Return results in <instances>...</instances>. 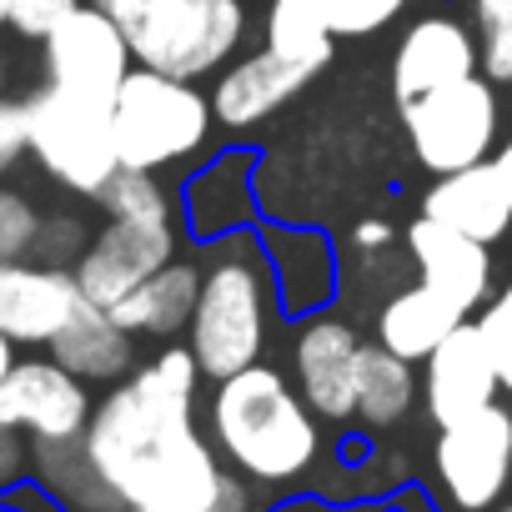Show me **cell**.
<instances>
[{
  "label": "cell",
  "mask_w": 512,
  "mask_h": 512,
  "mask_svg": "<svg viewBox=\"0 0 512 512\" xmlns=\"http://www.w3.org/2000/svg\"><path fill=\"white\" fill-rule=\"evenodd\" d=\"M201 367L186 347H166L96 402L86 457L121 507L146 512H256L241 472L221 462L196 427Z\"/></svg>",
  "instance_id": "cell-1"
},
{
  "label": "cell",
  "mask_w": 512,
  "mask_h": 512,
  "mask_svg": "<svg viewBox=\"0 0 512 512\" xmlns=\"http://www.w3.org/2000/svg\"><path fill=\"white\" fill-rule=\"evenodd\" d=\"M206 427L221 462L262 487H287L307 477L322 457L317 412L267 362L216 382L206 402Z\"/></svg>",
  "instance_id": "cell-2"
},
{
  "label": "cell",
  "mask_w": 512,
  "mask_h": 512,
  "mask_svg": "<svg viewBox=\"0 0 512 512\" xmlns=\"http://www.w3.org/2000/svg\"><path fill=\"white\" fill-rule=\"evenodd\" d=\"M272 327V277L246 236H226L201 262V292L191 307V357L201 377L221 382L262 362Z\"/></svg>",
  "instance_id": "cell-3"
},
{
  "label": "cell",
  "mask_w": 512,
  "mask_h": 512,
  "mask_svg": "<svg viewBox=\"0 0 512 512\" xmlns=\"http://www.w3.org/2000/svg\"><path fill=\"white\" fill-rule=\"evenodd\" d=\"M131 56L171 81H201L246 36V0H101Z\"/></svg>",
  "instance_id": "cell-4"
},
{
  "label": "cell",
  "mask_w": 512,
  "mask_h": 512,
  "mask_svg": "<svg viewBox=\"0 0 512 512\" xmlns=\"http://www.w3.org/2000/svg\"><path fill=\"white\" fill-rule=\"evenodd\" d=\"M211 121V101L191 81H171L146 66L131 71L111 101L116 156L131 171H161L171 161H186L191 151H201Z\"/></svg>",
  "instance_id": "cell-5"
},
{
  "label": "cell",
  "mask_w": 512,
  "mask_h": 512,
  "mask_svg": "<svg viewBox=\"0 0 512 512\" xmlns=\"http://www.w3.org/2000/svg\"><path fill=\"white\" fill-rule=\"evenodd\" d=\"M26 141L31 156L51 181H61L76 196H91L121 171L116 131H111V101L76 96L61 86H41L26 101Z\"/></svg>",
  "instance_id": "cell-6"
},
{
  "label": "cell",
  "mask_w": 512,
  "mask_h": 512,
  "mask_svg": "<svg viewBox=\"0 0 512 512\" xmlns=\"http://www.w3.org/2000/svg\"><path fill=\"white\" fill-rule=\"evenodd\" d=\"M402 126H407L417 166H427L432 176H452L477 161H492L497 126H502L497 86L482 76H467L457 86L417 96L402 106Z\"/></svg>",
  "instance_id": "cell-7"
},
{
  "label": "cell",
  "mask_w": 512,
  "mask_h": 512,
  "mask_svg": "<svg viewBox=\"0 0 512 512\" xmlns=\"http://www.w3.org/2000/svg\"><path fill=\"white\" fill-rule=\"evenodd\" d=\"M437 487L457 512H487L512 477V412L507 407H482L467 422L442 427L432 447Z\"/></svg>",
  "instance_id": "cell-8"
},
{
  "label": "cell",
  "mask_w": 512,
  "mask_h": 512,
  "mask_svg": "<svg viewBox=\"0 0 512 512\" xmlns=\"http://www.w3.org/2000/svg\"><path fill=\"white\" fill-rule=\"evenodd\" d=\"M131 46L121 36V26L101 11L86 6L71 11L46 41H41V66H46V86L76 91V96H96V101H116L121 81L131 76Z\"/></svg>",
  "instance_id": "cell-9"
},
{
  "label": "cell",
  "mask_w": 512,
  "mask_h": 512,
  "mask_svg": "<svg viewBox=\"0 0 512 512\" xmlns=\"http://www.w3.org/2000/svg\"><path fill=\"white\" fill-rule=\"evenodd\" d=\"M176 262V226L171 221H106L101 236L81 251L71 267L81 297L101 312L121 307L146 277Z\"/></svg>",
  "instance_id": "cell-10"
},
{
  "label": "cell",
  "mask_w": 512,
  "mask_h": 512,
  "mask_svg": "<svg viewBox=\"0 0 512 512\" xmlns=\"http://www.w3.org/2000/svg\"><path fill=\"white\" fill-rule=\"evenodd\" d=\"M91 392L61 362H16L0 377V422L31 442H76L91 422Z\"/></svg>",
  "instance_id": "cell-11"
},
{
  "label": "cell",
  "mask_w": 512,
  "mask_h": 512,
  "mask_svg": "<svg viewBox=\"0 0 512 512\" xmlns=\"http://www.w3.org/2000/svg\"><path fill=\"white\" fill-rule=\"evenodd\" d=\"M362 347L367 342L337 317L302 322L297 347H292V372H297L302 402L317 417H327V422L357 417V362H362Z\"/></svg>",
  "instance_id": "cell-12"
},
{
  "label": "cell",
  "mask_w": 512,
  "mask_h": 512,
  "mask_svg": "<svg viewBox=\"0 0 512 512\" xmlns=\"http://www.w3.org/2000/svg\"><path fill=\"white\" fill-rule=\"evenodd\" d=\"M81 287L66 267H41L31 256L0 262V332L16 347H51V337L81 312Z\"/></svg>",
  "instance_id": "cell-13"
},
{
  "label": "cell",
  "mask_w": 512,
  "mask_h": 512,
  "mask_svg": "<svg viewBox=\"0 0 512 512\" xmlns=\"http://www.w3.org/2000/svg\"><path fill=\"white\" fill-rule=\"evenodd\" d=\"M502 392V377H497V362L477 332V322H462L432 357H427V372H422V407L437 427H452V422H467L477 417L482 407H492Z\"/></svg>",
  "instance_id": "cell-14"
},
{
  "label": "cell",
  "mask_w": 512,
  "mask_h": 512,
  "mask_svg": "<svg viewBox=\"0 0 512 512\" xmlns=\"http://www.w3.org/2000/svg\"><path fill=\"white\" fill-rule=\"evenodd\" d=\"M467 76H477V36L462 21L422 16L397 41V56H392V96H397V106H407L417 96H432L442 86H457Z\"/></svg>",
  "instance_id": "cell-15"
},
{
  "label": "cell",
  "mask_w": 512,
  "mask_h": 512,
  "mask_svg": "<svg viewBox=\"0 0 512 512\" xmlns=\"http://www.w3.org/2000/svg\"><path fill=\"white\" fill-rule=\"evenodd\" d=\"M407 251L417 262V282L447 297L457 312H472L492 297V251L482 241H467L432 216H417L407 226Z\"/></svg>",
  "instance_id": "cell-16"
},
{
  "label": "cell",
  "mask_w": 512,
  "mask_h": 512,
  "mask_svg": "<svg viewBox=\"0 0 512 512\" xmlns=\"http://www.w3.org/2000/svg\"><path fill=\"white\" fill-rule=\"evenodd\" d=\"M422 216L452 226L457 236L467 241H497L507 226H512V196L497 176L492 161H477L467 171H452V176H437L422 196Z\"/></svg>",
  "instance_id": "cell-17"
},
{
  "label": "cell",
  "mask_w": 512,
  "mask_h": 512,
  "mask_svg": "<svg viewBox=\"0 0 512 512\" xmlns=\"http://www.w3.org/2000/svg\"><path fill=\"white\" fill-rule=\"evenodd\" d=\"M317 71L297 66V61H282L277 51H256L246 61H236L216 91H211V116L231 131H246L256 121H267L272 111H282Z\"/></svg>",
  "instance_id": "cell-18"
},
{
  "label": "cell",
  "mask_w": 512,
  "mask_h": 512,
  "mask_svg": "<svg viewBox=\"0 0 512 512\" xmlns=\"http://www.w3.org/2000/svg\"><path fill=\"white\" fill-rule=\"evenodd\" d=\"M51 362L81 382H121L136 362V337L111 312L81 302V312L51 337Z\"/></svg>",
  "instance_id": "cell-19"
},
{
  "label": "cell",
  "mask_w": 512,
  "mask_h": 512,
  "mask_svg": "<svg viewBox=\"0 0 512 512\" xmlns=\"http://www.w3.org/2000/svg\"><path fill=\"white\" fill-rule=\"evenodd\" d=\"M467 322V312H457L447 297H437L432 287H407V292H397L387 307H382V317H377V342L392 352V357H402V362H427L457 327Z\"/></svg>",
  "instance_id": "cell-20"
},
{
  "label": "cell",
  "mask_w": 512,
  "mask_h": 512,
  "mask_svg": "<svg viewBox=\"0 0 512 512\" xmlns=\"http://www.w3.org/2000/svg\"><path fill=\"white\" fill-rule=\"evenodd\" d=\"M196 292H201V267L171 262V267H161L156 277H146L121 307H111V317H116L131 337H171V332H181V327L191 322Z\"/></svg>",
  "instance_id": "cell-21"
},
{
  "label": "cell",
  "mask_w": 512,
  "mask_h": 512,
  "mask_svg": "<svg viewBox=\"0 0 512 512\" xmlns=\"http://www.w3.org/2000/svg\"><path fill=\"white\" fill-rule=\"evenodd\" d=\"M31 472H36V482L61 507H81V512H111V507H121L106 492V482L96 477L81 437L76 442H31Z\"/></svg>",
  "instance_id": "cell-22"
},
{
  "label": "cell",
  "mask_w": 512,
  "mask_h": 512,
  "mask_svg": "<svg viewBox=\"0 0 512 512\" xmlns=\"http://www.w3.org/2000/svg\"><path fill=\"white\" fill-rule=\"evenodd\" d=\"M332 11L337 0H272L267 16V51L282 61H297L307 71H322L332 61Z\"/></svg>",
  "instance_id": "cell-23"
},
{
  "label": "cell",
  "mask_w": 512,
  "mask_h": 512,
  "mask_svg": "<svg viewBox=\"0 0 512 512\" xmlns=\"http://www.w3.org/2000/svg\"><path fill=\"white\" fill-rule=\"evenodd\" d=\"M417 402V377H412V362L392 357L382 342L377 347H362V362H357V417L367 427H392L412 412Z\"/></svg>",
  "instance_id": "cell-24"
},
{
  "label": "cell",
  "mask_w": 512,
  "mask_h": 512,
  "mask_svg": "<svg viewBox=\"0 0 512 512\" xmlns=\"http://www.w3.org/2000/svg\"><path fill=\"white\" fill-rule=\"evenodd\" d=\"M96 206H101L111 221H171V201H166L156 171H131V166H121V171L96 191Z\"/></svg>",
  "instance_id": "cell-25"
},
{
  "label": "cell",
  "mask_w": 512,
  "mask_h": 512,
  "mask_svg": "<svg viewBox=\"0 0 512 512\" xmlns=\"http://www.w3.org/2000/svg\"><path fill=\"white\" fill-rule=\"evenodd\" d=\"M472 36H477V66L487 81H512V0H467Z\"/></svg>",
  "instance_id": "cell-26"
},
{
  "label": "cell",
  "mask_w": 512,
  "mask_h": 512,
  "mask_svg": "<svg viewBox=\"0 0 512 512\" xmlns=\"http://www.w3.org/2000/svg\"><path fill=\"white\" fill-rule=\"evenodd\" d=\"M86 246H91V236H86V226H81L76 216H41L36 241H31V262H41V267H66V272H71V262H81Z\"/></svg>",
  "instance_id": "cell-27"
},
{
  "label": "cell",
  "mask_w": 512,
  "mask_h": 512,
  "mask_svg": "<svg viewBox=\"0 0 512 512\" xmlns=\"http://www.w3.org/2000/svg\"><path fill=\"white\" fill-rule=\"evenodd\" d=\"M36 226H41V211L31 206V196L0 186V262H21V256H31Z\"/></svg>",
  "instance_id": "cell-28"
},
{
  "label": "cell",
  "mask_w": 512,
  "mask_h": 512,
  "mask_svg": "<svg viewBox=\"0 0 512 512\" xmlns=\"http://www.w3.org/2000/svg\"><path fill=\"white\" fill-rule=\"evenodd\" d=\"M477 332H482V342H487V352H492V362H497L502 392H512V282L482 307Z\"/></svg>",
  "instance_id": "cell-29"
},
{
  "label": "cell",
  "mask_w": 512,
  "mask_h": 512,
  "mask_svg": "<svg viewBox=\"0 0 512 512\" xmlns=\"http://www.w3.org/2000/svg\"><path fill=\"white\" fill-rule=\"evenodd\" d=\"M412 6V0H337V11H332V36H372L382 26H392L402 11Z\"/></svg>",
  "instance_id": "cell-30"
},
{
  "label": "cell",
  "mask_w": 512,
  "mask_h": 512,
  "mask_svg": "<svg viewBox=\"0 0 512 512\" xmlns=\"http://www.w3.org/2000/svg\"><path fill=\"white\" fill-rule=\"evenodd\" d=\"M86 0H6V26L26 41H46L71 11H81Z\"/></svg>",
  "instance_id": "cell-31"
},
{
  "label": "cell",
  "mask_w": 512,
  "mask_h": 512,
  "mask_svg": "<svg viewBox=\"0 0 512 512\" xmlns=\"http://www.w3.org/2000/svg\"><path fill=\"white\" fill-rule=\"evenodd\" d=\"M26 151H31V141H26V101L0 96V176H11Z\"/></svg>",
  "instance_id": "cell-32"
},
{
  "label": "cell",
  "mask_w": 512,
  "mask_h": 512,
  "mask_svg": "<svg viewBox=\"0 0 512 512\" xmlns=\"http://www.w3.org/2000/svg\"><path fill=\"white\" fill-rule=\"evenodd\" d=\"M26 472H31V437L0 422V497L16 482H26Z\"/></svg>",
  "instance_id": "cell-33"
},
{
  "label": "cell",
  "mask_w": 512,
  "mask_h": 512,
  "mask_svg": "<svg viewBox=\"0 0 512 512\" xmlns=\"http://www.w3.org/2000/svg\"><path fill=\"white\" fill-rule=\"evenodd\" d=\"M6 507H11V512H61V502H56L41 482H16V487L6 492Z\"/></svg>",
  "instance_id": "cell-34"
},
{
  "label": "cell",
  "mask_w": 512,
  "mask_h": 512,
  "mask_svg": "<svg viewBox=\"0 0 512 512\" xmlns=\"http://www.w3.org/2000/svg\"><path fill=\"white\" fill-rule=\"evenodd\" d=\"M392 241V226L387 221H357V231H352V246L357 251H382Z\"/></svg>",
  "instance_id": "cell-35"
},
{
  "label": "cell",
  "mask_w": 512,
  "mask_h": 512,
  "mask_svg": "<svg viewBox=\"0 0 512 512\" xmlns=\"http://www.w3.org/2000/svg\"><path fill=\"white\" fill-rule=\"evenodd\" d=\"M492 166H497V176H502V186H507V196H512V136L492 151Z\"/></svg>",
  "instance_id": "cell-36"
},
{
  "label": "cell",
  "mask_w": 512,
  "mask_h": 512,
  "mask_svg": "<svg viewBox=\"0 0 512 512\" xmlns=\"http://www.w3.org/2000/svg\"><path fill=\"white\" fill-rule=\"evenodd\" d=\"M11 367H16V342H11L6 332H0V377H6Z\"/></svg>",
  "instance_id": "cell-37"
},
{
  "label": "cell",
  "mask_w": 512,
  "mask_h": 512,
  "mask_svg": "<svg viewBox=\"0 0 512 512\" xmlns=\"http://www.w3.org/2000/svg\"><path fill=\"white\" fill-rule=\"evenodd\" d=\"M277 512H337V507H322V502H292V507H277Z\"/></svg>",
  "instance_id": "cell-38"
},
{
  "label": "cell",
  "mask_w": 512,
  "mask_h": 512,
  "mask_svg": "<svg viewBox=\"0 0 512 512\" xmlns=\"http://www.w3.org/2000/svg\"><path fill=\"white\" fill-rule=\"evenodd\" d=\"M6 81H11V66H6V51H0V96H6Z\"/></svg>",
  "instance_id": "cell-39"
},
{
  "label": "cell",
  "mask_w": 512,
  "mask_h": 512,
  "mask_svg": "<svg viewBox=\"0 0 512 512\" xmlns=\"http://www.w3.org/2000/svg\"><path fill=\"white\" fill-rule=\"evenodd\" d=\"M0 26H6V0H0Z\"/></svg>",
  "instance_id": "cell-40"
},
{
  "label": "cell",
  "mask_w": 512,
  "mask_h": 512,
  "mask_svg": "<svg viewBox=\"0 0 512 512\" xmlns=\"http://www.w3.org/2000/svg\"><path fill=\"white\" fill-rule=\"evenodd\" d=\"M121 512H146V507H121Z\"/></svg>",
  "instance_id": "cell-41"
},
{
  "label": "cell",
  "mask_w": 512,
  "mask_h": 512,
  "mask_svg": "<svg viewBox=\"0 0 512 512\" xmlns=\"http://www.w3.org/2000/svg\"><path fill=\"white\" fill-rule=\"evenodd\" d=\"M91 6H101V0H91Z\"/></svg>",
  "instance_id": "cell-42"
},
{
  "label": "cell",
  "mask_w": 512,
  "mask_h": 512,
  "mask_svg": "<svg viewBox=\"0 0 512 512\" xmlns=\"http://www.w3.org/2000/svg\"><path fill=\"white\" fill-rule=\"evenodd\" d=\"M0 512H11V507H0Z\"/></svg>",
  "instance_id": "cell-43"
},
{
  "label": "cell",
  "mask_w": 512,
  "mask_h": 512,
  "mask_svg": "<svg viewBox=\"0 0 512 512\" xmlns=\"http://www.w3.org/2000/svg\"><path fill=\"white\" fill-rule=\"evenodd\" d=\"M502 512H512V507H502Z\"/></svg>",
  "instance_id": "cell-44"
}]
</instances>
